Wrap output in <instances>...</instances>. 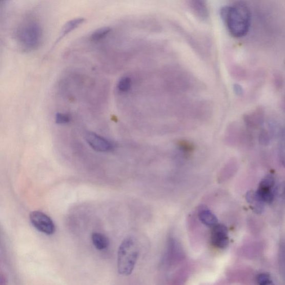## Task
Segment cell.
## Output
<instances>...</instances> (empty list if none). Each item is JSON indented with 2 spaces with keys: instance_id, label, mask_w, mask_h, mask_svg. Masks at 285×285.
Wrapping results in <instances>:
<instances>
[{
  "instance_id": "cell-1",
  "label": "cell",
  "mask_w": 285,
  "mask_h": 285,
  "mask_svg": "<svg viewBox=\"0 0 285 285\" xmlns=\"http://www.w3.org/2000/svg\"><path fill=\"white\" fill-rule=\"evenodd\" d=\"M221 15L232 36L241 37L248 34L251 16L249 9L245 4L238 3L225 7L221 10Z\"/></svg>"
},
{
  "instance_id": "cell-2",
  "label": "cell",
  "mask_w": 285,
  "mask_h": 285,
  "mask_svg": "<svg viewBox=\"0 0 285 285\" xmlns=\"http://www.w3.org/2000/svg\"><path fill=\"white\" fill-rule=\"evenodd\" d=\"M139 256L137 243L131 237L123 241L118 252V270L121 275H130L135 268Z\"/></svg>"
},
{
  "instance_id": "cell-3",
  "label": "cell",
  "mask_w": 285,
  "mask_h": 285,
  "mask_svg": "<svg viewBox=\"0 0 285 285\" xmlns=\"http://www.w3.org/2000/svg\"><path fill=\"white\" fill-rule=\"evenodd\" d=\"M18 43L25 49L32 50L40 46L43 30L39 24L33 20L23 23L16 31Z\"/></svg>"
},
{
  "instance_id": "cell-4",
  "label": "cell",
  "mask_w": 285,
  "mask_h": 285,
  "mask_svg": "<svg viewBox=\"0 0 285 285\" xmlns=\"http://www.w3.org/2000/svg\"><path fill=\"white\" fill-rule=\"evenodd\" d=\"M29 217L31 223L37 231L49 236L54 234L55 223L47 214L35 211L30 213Z\"/></svg>"
},
{
  "instance_id": "cell-5",
  "label": "cell",
  "mask_w": 285,
  "mask_h": 285,
  "mask_svg": "<svg viewBox=\"0 0 285 285\" xmlns=\"http://www.w3.org/2000/svg\"><path fill=\"white\" fill-rule=\"evenodd\" d=\"M275 184V178L272 175H268L259 185L256 194L259 199L263 203H271L274 200L273 188Z\"/></svg>"
},
{
  "instance_id": "cell-6",
  "label": "cell",
  "mask_w": 285,
  "mask_h": 285,
  "mask_svg": "<svg viewBox=\"0 0 285 285\" xmlns=\"http://www.w3.org/2000/svg\"><path fill=\"white\" fill-rule=\"evenodd\" d=\"M86 139L89 146L96 152H108L114 150L112 142L98 134L89 132L86 134Z\"/></svg>"
},
{
  "instance_id": "cell-7",
  "label": "cell",
  "mask_w": 285,
  "mask_h": 285,
  "mask_svg": "<svg viewBox=\"0 0 285 285\" xmlns=\"http://www.w3.org/2000/svg\"><path fill=\"white\" fill-rule=\"evenodd\" d=\"M211 241L213 246L219 249L228 247L229 243L228 228L222 224L213 226L211 234Z\"/></svg>"
},
{
  "instance_id": "cell-8",
  "label": "cell",
  "mask_w": 285,
  "mask_h": 285,
  "mask_svg": "<svg viewBox=\"0 0 285 285\" xmlns=\"http://www.w3.org/2000/svg\"><path fill=\"white\" fill-rule=\"evenodd\" d=\"M85 18L83 17L75 18L67 22L65 24L60 32L59 36H58L57 39L55 44L60 42L64 38L66 37L71 32L74 31L76 29L78 28L84 22H85Z\"/></svg>"
},
{
  "instance_id": "cell-9",
  "label": "cell",
  "mask_w": 285,
  "mask_h": 285,
  "mask_svg": "<svg viewBox=\"0 0 285 285\" xmlns=\"http://www.w3.org/2000/svg\"><path fill=\"white\" fill-rule=\"evenodd\" d=\"M246 125L250 127L260 126L263 122V113L261 109L250 114L246 115L244 118Z\"/></svg>"
},
{
  "instance_id": "cell-10",
  "label": "cell",
  "mask_w": 285,
  "mask_h": 285,
  "mask_svg": "<svg viewBox=\"0 0 285 285\" xmlns=\"http://www.w3.org/2000/svg\"><path fill=\"white\" fill-rule=\"evenodd\" d=\"M200 221L206 226L213 228L218 223V219L215 214L208 209H202L198 213Z\"/></svg>"
},
{
  "instance_id": "cell-11",
  "label": "cell",
  "mask_w": 285,
  "mask_h": 285,
  "mask_svg": "<svg viewBox=\"0 0 285 285\" xmlns=\"http://www.w3.org/2000/svg\"><path fill=\"white\" fill-rule=\"evenodd\" d=\"M92 240L94 247L98 250H106L109 245V239L101 233L94 232L92 235Z\"/></svg>"
},
{
  "instance_id": "cell-12",
  "label": "cell",
  "mask_w": 285,
  "mask_h": 285,
  "mask_svg": "<svg viewBox=\"0 0 285 285\" xmlns=\"http://www.w3.org/2000/svg\"><path fill=\"white\" fill-rule=\"evenodd\" d=\"M192 8L198 17L206 18L208 17L209 10L204 0H193Z\"/></svg>"
},
{
  "instance_id": "cell-13",
  "label": "cell",
  "mask_w": 285,
  "mask_h": 285,
  "mask_svg": "<svg viewBox=\"0 0 285 285\" xmlns=\"http://www.w3.org/2000/svg\"><path fill=\"white\" fill-rule=\"evenodd\" d=\"M111 29L109 28H101L95 31L91 35V39L94 42H99L105 38L111 32Z\"/></svg>"
},
{
  "instance_id": "cell-14",
  "label": "cell",
  "mask_w": 285,
  "mask_h": 285,
  "mask_svg": "<svg viewBox=\"0 0 285 285\" xmlns=\"http://www.w3.org/2000/svg\"><path fill=\"white\" fill-rule=\"evenodd\" d=\"M279 158L282 165L285 167V126L282 129L280 136Z\"/></svg>"
},
{
  "instance_id": "cell-15",
  "label": "cell",
  "mask_w": 285,
  "mask_h": 285,
  "mask_svg": "<svg viewBox=\"0 0 285 285\" xmlns=\"http://www.w3.org/2000/svg\"><path fill=\"white\" fill-rule=\"evenodd\" d=\"M279 264L280 271L285 280V242H282L280 245Z\"/></svg>"
},
{
  "instance_id": "cell-16",
  "label": "cell",
  "mask_w": 285,
  "mask_h": 285,
  "mask_svg": "<svg viewBox=\"0 0 285 285\" xmlns=\"http://www.w3.org/2000/svg\"><path fill=\"white\" fill-rule=\"evenodd\" d=\"M131 87V80L129 77H123L118 83V88L120 92H126L130 89Z\"/></svg>"
},
{
  "instance_id": "cell-17",
  "label": "cell",
  "mask_w": 285,
  "mask_h": 285,
  "mask_svg": "<svg viewBox=\"0 0 285 285\" xmlns=\"http://www.w3.org/2000/svg\"><path fill=\"white\" fill-rule=\"evenodd\" d=\"M70 121L71 117L68 114L57 113L55 115V122L58 125H66Z\"/></svg>"
},
{
  "instance_id": "cell-18",
  "label": "cell",
  "mask_w": 285,
  "mask_h": 285,
  "mask_svg": "<svg viewBox=\"0 0 285 285\" xmlns=\"http://www.w3.org/2000/svg\"><path fill=\"white\" fill-rule=\"evenodd\" d=\"M258 140L260 144L264 146H268L270 141V137L269 133L265 129H262L259 134Z\"/></svg>"
},
{
  "instance_id": "cell-19",
  "label": "cell",
  "mask_w": 285,
  "mask_h": 285,
  "mask_svg": "<svg viewBox=\"0 0 285 285\" xmlns=\"http://www.w3.org/2000/svg\"><path fill=\"white\" fill-rule=\"evenodd\" d=\"M257 282L258 284L261 285H268L273 283L270 276L267 274L258 275L257 277Z\"/></svg>"
},
{
  "instance_id": "cell-20",
  "label": "cell",
  "mask_w": 285,
  "mask_h": 285,
  "mask_svg": "<svg viewBox=\"0 0 285 285\" xmlns=\"http://www.w3.org/2000/svg\"><path fill=\"white\" fill-rule=\"evenodd\" d=\"M283 83V78L280 75H276L275 77V84L277 88H281Z\"/></svg>"
},
{
  "instance_id": "cell-21",
  "label": "cell",
  "mask_w": 285,
  "mask_h": 285,
  "mask_svg": "<svg viewBox=\"0 0 285 285\" xmlns=\"http://www.w3.org/2000/svg\"><path fill=\"white\" fill-rule=\"evenodd\" d=\"M234 92L237 96H241L243 95V89L240 85H239V84H235V85H234Z\"/></svg>"
},
{
  "instance_id": "cell-22",
  "label": "cell",
  "mask_w": 285,
  "mask_h": 285,
  "mask_svg": "<svg viewBox=\"0 0 285 285\" xmlns=\"http://www.w3.org/2000/svg\"><path fill=\"white\" fill-rule=\"evenodd\" d=\"M180 147H182L184 150L186 151H190L192 150V148L193 147L192 145H191L189 142L183 141L180 142Z\"/></svg>"
},
{
  "instance_id": "cell-23",
  "label": "cell",
  "mask_w": 285,
  "mask_h": 285,
  "mask_svg": "<svg viewBox=\"0 0 285 285\" xmlns=\"http://www.w3.org/2000/svg\"><path fill=\"white\" fill-rule=\"evenodd\" d=\"M283 109L285 111V97H284V99L283 103Z\"/></svg>"
}]
</instances>
